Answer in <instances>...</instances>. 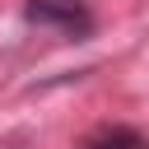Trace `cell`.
Listing matches in <instances>:
<instances>
[{
    "label": "cell",
    "instance_id": "cell-2",
    "mask_svg": "<svg viewBox=\"0 0 149 149\" xmlns=\"http://www.w3.org/2000/svg\"><path fill=\"white\" fill-rule=\"evenodd\" d=\"M84 149H149V140H144L135 126H107V130H98L93 140H84Z\"/></svg>",
    "mask_w": 149,
    "mask_h": 149
},
{
    "label": "cell",
    "instance_id": "cell-1",
    "mask_svg": "<svg viewBox=\"0 0 149 149\" xmlns=\"http://www.w3.org/2000/svg\"><path fill=\"white\" fill-rule=\"evenodd\" d=\"M23 23L61 33L65 42H88L98 28V14L88 0H23Z\"/></svg>",
    "mask_w": 149,
    "mask_h": 149
}]
</instances>
